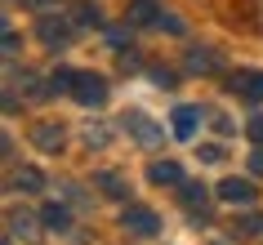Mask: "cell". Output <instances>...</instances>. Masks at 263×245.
Listing matches in <instances>:
<instances>
[{
	"instance_id": "cell-1",
	"label": "cell",
	"mask_w": 263,
	"mask_h": 245,
	"mask_svg": "<svg viewBox=\"0 0 263 245\" xmlns=\"http://www.w3.org/2000/svg\"><path fill=\"white\" fill-rule=\"evenodd\" d=\"M71 94L81 98L85 107H98V103H107V81H103V76H94V71H76Z\"/></svg>"
},
{
	"instance_id": "cell-2",
	"label": "cell",
	"mask_w": 263,
	"mask_h": 245,
	"mask_svg": "<svg viewBox=\"0 0 263 245\" xmlns=\"http://www.w3.org/2000/svg\"><path fill=\"white\" fill-rule=\"evenodd\" d=\"M121 228L129 232V236H156V232H161V218H156L152 210H143V205H129L121 214Z\"/></svg>"
},
{
	"instance_id": "cell-3",
	"label": "cell",
	"mask_w": 263,
	"mask_h": 245,
	"mask_svg": "<svg viewBox=\"0 0 263 245\" xmlns=\"http://www.w3.org/2000/svg\"><path fill=\"white\" fill-rule=\"evenodd\" d=\"M125 129L139 138L143 147H156V143L165 138V129H161V125H156L152 116H143V111H125Z\"/></svg>"
},
{
	"instance_id": "cell-4",
	"label": "cell",
	"mask_w": 263,
	"mask_h": 245,
	"mask_svg": "<svg viewBox=\"0 0 263 245\" xmlns=\"http://www.w3.org/2000/svg\"><path fill=\"white\" fill-rule=\"evenodd\" d=\"M161 14H165V9H161V0H129V27H156V23H161Z\"/></svg>"
},
{
	"instance_id": "cell-5",
	"label": "cell",
	"mask_w": 263,
	"mask_h": 245,
	"mask_svg": "<svg viewBox=\"0 0 263 245\" xmlns=\"http://www.w3.org/2000/svg\"><path fill=\"white\" fill-rule=\"evenodd\" d=\"M228 85H232V94H241L246 103H263V71H236Z\"/></svg>"
},
{
	"instance_id": "cell-6",
	"label": "cell",
	"mask_w": 263,
	"mask_h": 245,
	"mask_svg": "<svg viewBox=\"0 0 263 245\" xmlns=\"http://www.w3.org/2000/svg\"><path fill=\"white\" fill-rule=\"evenodd\" d=\"M219 196L228 205H250V201H254V183H250V178H223Z\"/></svg>"
},
{
	"instance_id": "cell-7",
	"label": "cell",
	"mask_w": 263,
	"mask_h": 245,
	"mask_svg": "<svg viewBox=\"0 0 263 245\" xmlns=\"http://www.w3.org/2000/svg\"><path fill=\"white\" fill-rule=\"evenodd\" d=\"M196 125H201V111H196V107H174V116H170V134L187 143V138L196 134Z\"/></svg>"
},
{
	"instance_id": "cell-8",
	"label": "cell",
	"mask_w": 263,
	"mask_h": 245,
	"mask_svg": "<svg viewBox=\"0 0 263 245\" xmlns=\"http://www.w3.org/2000/svg\"><path fill=\"white\" fill-rule=\"evenodd\" d=\"M147 178H152L156 187H183V165L179 161H156L147 169Z\"/></svg>"
},
{
	"instance_id": "cell-9",
	"label": "cell",
	"mask_w": 263,
	"mask_h": 245,
	"mask_svg": "<svg viewBox=\"0 0 263 245\" xmlns=\"http://www.w3.org/2000/svg\"><path fill=\"white\" fill-rule=\"evenodd\" d=\"M41 41L49 45V49H63V45H71V27L63 18H45L41 23Z\"/></svg>"
},
{
	"instance_id": "cell-10",
	"label": "cell",
	"mask_w": 263,
	"mask_h": 245,
	"mask_svg": "<svg viewBox=\"0 0 263 245\" xmlns=\"http://www.w3.org/2000/svg\"><path fill=\"white\" fill-rule=\"evenodd\" d=\"M31 143H36L41 152H58L63 147V125H54V121L36 125V129H31Z\"/></svg>"
},
{
	"instance_id": "cell-11",
	"label": "cell",
	"mask_w": 263,
	"mask_h": 245,
	"mask_svg": "<svg viewBox=\"0 0 263 245\" xmlns=\"http://www.w3.org/2000/svg\"><path fill=\"white\" fill-rule=\"evenodd\" d=\"M41 223H45L49 232H67V228H71V214L63 210V205H45V210H41Z\"/></svg>"
},
{
	"instance_id": "cell-12",
	"label": "cell",
	"mask_w": 263,
	"mask_h": 245,
	"mask_svg": "<svg viewBox=\"0 0 263 245\" xmlns=\"http://www.w3.org/2000/svg\"><path fill=\"white\" fill-rule=\"evenodd\" d=\"M9 232L27 241V236H36V218H31V214H23V210H14V214H9Z\"/></svg>"
},
{
	"instance_id": "cell-13",
	"label": "cell",
	"mask_w": 263,
	"mask_h": 245,
	"mask_svg": "<svg viewBox=\"0 0 263 245\" xmlns=\"http://www.w3.org/2000/svg\"><path fill=\"white\" fill-rule=\"evenodd\" d=\"M41 187H45V178L36 174V169H18L14 174V192H31V196H36Z\"/></svg>"
},
{
	"instance_id": "cell-14",
	"label": "cell",
	"mask_w": 263,
	"mask_h": 245,
	"mask_svg": "<svg viewBox=\"0 0 263 245\" xmlns=\"http://www.w3.org/2000/svg\"><path fill=\"white\" fill-rule=\"evenodd\" d=\"M71 18H76V23H103V14H98V5H89V0H76V5H71Z\"/></svg>"
},
{
	"instance_id": "cell-15",
	"label": "cell",
	"mask_w": 263,
	"mask_h": 245,
	"mask_svg": "<svg viewBox=\"0 0 263 245\" xmlns=\"http://www.w3.org/2000/svg\"><path fill=\"white\" fill-rule=\"evenodd\" d=\"M98 187L107 192V196H116V201H125V196H129V187H125L116 174H98Z\"/></svg>"
},
{
	"instance_id": "cell-16",
	"label": "cell",
	"mask_w": 263,
	"mask_h": 245,
	"mask_svg": "<svg viewBox=\"0 0 263 245\" xmlns=\"http://www.w3.org/2000/svg\"><path fill=\"white\" fill-rule=\"evenodd\" d=\"M205 201H210V192L201 187V183H183V205L196 210V205H205Z\"/></svg>"
},
{
	"instance_id": "cell-17",
	"label": "cell",
	"mask_w": 263,
	"mask_h": 245,
	"mask_svg": "<svg viewBox=\"0 0 263 245\" xmlns=\"http://www.w3.org/2000/svg\"><path fill=\"white\" fill-rule=\"evenodd\" d=\"M187 67H192V71H214V54H210V49H192Z\"/></svg>"
},
{
	"instance_id": "cell-18",
	"label": "cell",
	"mask_w": 263,
	"mask_h": 245,
	"mask_svg": "<svg viewBox=\"0 0 263 245\" xmlns=\"http://www.w3.org/2000/svg\"><path fill=\"white\" fill-rule=\"evenodd\" d=\"M259 232H263V218H259V214H250V218L236 223V236H259Z\"/></svg>"
},
{
	"instance_id": "cell-19",
	"label": "cell",
	"mask_w": 263,
	"mask_h": 245,
	"mask_svg": "<svg viewBox=\"0 0 263 245\" xmlns=\"http://www.w3.org/2000/svg\"><path fill=\"white\" fill-rule=\"evenodd\" d=\"M85 147H107V129H103V125L85 129Z\"/></svg>"
},
{
	"instance_id": "cell-20",
	"label": "cell",
	"mask_w": 263,
	"mask_h": 245,
	"mask_svg": "<svg viewBox=\"0 0 263 245\" xmlns=\"http://www.w3.org/2000/svg\"><path fill=\"white\" fill-rule=\"evenodd\" d=\"M196 156L214 165V161H223V147H219V143H201V147H196Z\"/></svg>"
},
{
	"instance_id": "cell-21",
	"label": "cell",
	"mask_w": 263,
	"mask_h": 245,
	"mask_svg": "<svg viewBox=\"0 0 263 245\" xmlns=\"http://www.w3.org/2000/svg\"><path fill=\"white\" fill-rule=\"evenodd\" d=\"M161 31H174V36H183V23H179V14H161V23H156Z\"/></svg>"
},
{
	"instance_id": "cell-22",
	"label": "cell",
	"mask_w": 263,
	"mask_h": 245,
	"mask_svg": "<svg viewBox=\"0 0 263 245\" xmlns=\"http://www.w3.org/2000/svg\"><path fill=\"white\" fill-rule=\"evenodd\" d=\"M5 54H9V58L18 54V36H14V27H5Z\"/></svg>"
},
{
	"instance_id": "cell-23",
	"label": "cell",
	"mask_w": 263,
	"mask_h": 245,
	"mask_svg": "<svg viewBox=\"0 0 263 245\" xmlns=\"http://www.w3.org/2000/svg\"><path fill=\"white\" fill-rule=\"evenodd\" d=\"M250 169L263 178V147H259V152H250Z\"/></svg>"
},
{
	"instance_id": "cell-24",
	"label": "cell",
	"mask_w": 263,
	"mask_h": 245,
	"mask_svg": "<svg viewBox=\"0 0 263 245\" xmlns=\"http://www.w3.org/2000/svg\"><path fill=\"white\" fill-rule=\"evenodd\" d=\"M250 134H254V138L263 143V116H254V121H250Z\"/></svg>"
},
{
	"instance_id": "cell-25",
	"label": "cell",
	"mask_w": 263,
	"mask_h": 245,
	"mask_svg": "<svg viewBox=\"0 0 263 245\" xmlns=\"http://www.w3.org/2000/svg\"><path fill=\"white\" fill-rule=\"evenodd\" d=\"M27 5H31V9H54L58 0H27Z\"/></svg>"
},
{
	"instance_id": "cell-26",
	"label": "cell",
	"mask_w": 263,
	"mask_h": 245,
	"mask_svg": "<svg viewBox=\"0 0 263 245\" xmlns=\"http://www.w3.org/2000/svg\"><path fill=\"white\" fill-rule=\"evenodd\" d=\"M259 18H263V5H259Z\"/></svg>"
}]
</instances>
